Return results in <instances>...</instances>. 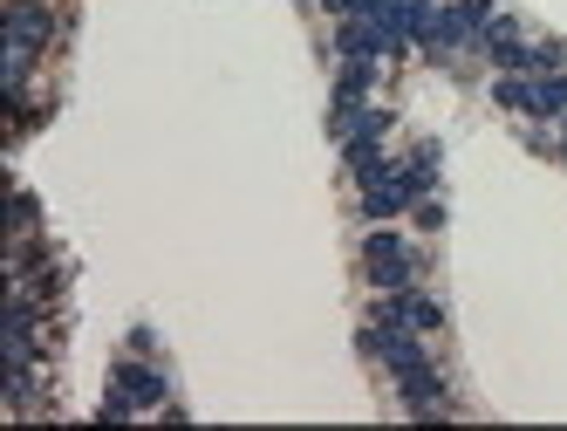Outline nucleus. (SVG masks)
I'll use <instances>...</instances> for the list:
<instances>
[{
	"label": "nucleus",
	"instance_id": "obj_2",
	"mask_svg": "<svg viewBox=\"0 0 567 431\" xmlns=\"http://www.w3.org/2000/svg\"><path fill=\"white\" fill-rule=\"evenodd\" d=\"M506 110L519 116H567V69H547V75H499L493 90Z\"/></svg>",
	"mask_w": 567,
	"mask_h": 431
},
{
	"label": "nucleus",
	"instance_id": "obj_5",
	"mask_svg": "<svg viewBox=\"0 0 567 431\" xmlns=\"http://www.w3.org/2000/svg\"><path fill=\"white\" fill-rule=\"evenodd\" d=\"M560 158H567V137H560Z\"/></svg>",
	"mask_w": 567,
	"mask_h": 431
},
{
	"label": "nucleus",
	"instance_id": "obj_4",
	"mask_svg": "<svg viewBox=\"0 0 567 431\" xmlns=\"http://www.w3.org/2000/svg\"><path fill=\"white\" fill-rule=\"evenodd\" d=\"M377 322L431 336V329H444V308H437L431 295H417V281H411V288H383V301H377Z\"/></svg>",
	"mask_w": 567,
	"mask_h": 431
},
{
	"label": "nucleus",
	"instance_id": "obj_3",
	"mask_svg": "<svg viewBox=\"0 0 567 431\" xmlns=\"http://www.w3.org/2000/svg\"><path fill=\"white\" fill-rule=\"evenodd\" d=\"M362 267H370L377 288H411V281H417V254H411V240H403V233H390V226H377L370 240H362Z\"/></svg>",
	"mask_w": 567,
	"mask_h": 431
},
{
	"label": "nucleus",
	"instance_id": "obj_1",
	"mask_svg": "<svg viewBox=\"0 0 567 431\" xmlns=\"http://www.w3.org/2000/svg\"><path fill=\"white\" fill-rule=\"evenodd\" d=\"M137 411H165V370L151 363V349L137 342L124 363H116V377H110V404H103V418H137Z\"/></svg>",
	"mask_w": 567,
	"mask_h": 431
}]
</instances>
